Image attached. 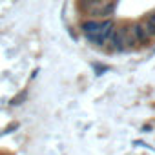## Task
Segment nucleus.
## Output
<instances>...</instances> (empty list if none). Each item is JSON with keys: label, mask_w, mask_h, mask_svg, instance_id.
<instances>
[{"label": "nucleus", "mask_w": 155, "mask_h": 155, "mask_svg": "<svg viewBox=\"0 0 155 155\" xmlns=\"http://www.w3.org/2000/svg\"><path fill=\"white\" fill-rule=\"evenodd\" d=\"M82 29L88 37L90 42L102 46L110 40L111 33H113V22L110 18H102V20H88L82 24Z\"/></svg>", "instance_id": "f257e3e1"}, {"label": "nucleus", "mask_w": 155, "mask_h": 155, "mask_svg": "<svg viewBox=\"0 0 155 155\" xmlns=\"http://www.w3.org/2000/svg\"><path fill=\"white\" fill-rule=\"evenodd\" d=\"M81 9L93 20H102L113 13L115 2L113 0H81Z\"/></svg>", "instance_id": "f03ea898"}, {"label": "nucleus", "mask_w": 155, "mask_h": 155, "mask_svg": "<svg viewBox=\"0 0 155 155\" xmlns=\"http://www.w3.org/2000/svg\"><path fill=\"white\" fill-rule=\"evenodd\" d=\"M133 29H135V35H137V42L139 44H148L150 42V38H148V35L144 33V29H142V24L139 22V24H135L133 26Z\"/></svg>", "instance_id": "7ed1b4c3"}, {"label": "nucleus", "mask_w": 155, "mask_h": 155, "mask_svg": "<svg viewBox=\"0 0 155 155\" xmlns=\"http://www.w3.org/2000/svg\"><path fill=\"white\" fill-rule=\"evenodd\" d=\"M140 24H142V29H144V33H146V35H148V38L151 40V38L155 37V28H153V26H151L148 20H144V22H140Z\"/></svg>", "instance_id": "20e7f679"}, {"label": "nucleus", "mask_w": 155, "mask_h": 155, "mask_svg": "<svg viewBox=\"0 0 155 155\" xmlns=\"http://www.w3.org/2000/svg\"><path fill=\"white\" fill-rule=\"evenodd\" d=\"M24 97H26L24 93H18V95H17L15 99H11V104H13V106H17V104H20V101H24Z\"/></svg>", "instance_id": "39448f33"}, {"label": "nucleus", "mask_w": 155, "mask_h": 155, "mask_svg": "<svg viewBox=\"0 0 155 155\" xmlns=\"http://www.w3.org/2000/svg\"><path fill=\"white\" fill-rule=\"evenodd\" d=\"M146 20H148V22H150V24H151V26H153V28H155V13H150V15H148V18H146Z\"/></svg>", "instance_id": "423d86ee"}, {"label": "nucleus", "mask_w": 155, "mask_h": 155, "mask_svg": "<svg viewBox=\"0 0 155 155\" xmlns=\"http://www.w3.org/2000/svg\"><path fill=\"white\" fill-rule=\"evenodd\" d=\"M17 128H18V124H17V122H13V124H9V126L6 128V131L9 133V131H13V130H17Z\"/></svg>", "instance_id": "0eeeda50"}]
</instances>
